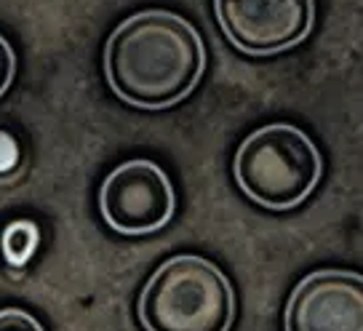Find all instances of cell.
Instances as JSON below:
<instances>
[{"label":"cell","mask_w":363,"mask_h":331,"mask_svg":"<svg viewBox=\"0 0 363 331\" xmlns=\"http://www.w3.org/2000/svg\"><path fill=\"white\" fill-rule=\"evenodd\" d=\"M38 228H35L30 219H16L11 222L6 232H3V240H0V249H3V257L6 262L13 264V267H22L33 259L35 249H38Z\"/></svg>","instance_id":"52a82bcc"},{"label":"cell","mask_w":363,"mask_h":331,"mask_svg":"<svg viewBox=\"0 0 363 331\" xmlns=\"http://www.w3.org/2000/svg\"><path fill=\"white\" fill-rule=\"evenodd\" d=\"M284 331H363V275L315 270L294 286Z\"/></svg>","instance_id":"8992f818"},{"label":"cell","mask_w":363,"mask_h":331,"mask_svg":"<svg viewBox=\"0 0 363 331\" xmlns=\"http://www.w3.org/2000/svg\"><path fill=\"white\" fill-rule=\"evenodd\" d=\"M13 75H16V54H13L11 43L0 35V99L11 89Z\"/></svg>","instance_id":"9c48e42d"},{"label":"cell","mask_w":363,"mask_h":331,"mask_svg":"<svg viewBox=\"0 0 363 331\" xmlns=\"http://www.w3.org/2000/svg\"><path fill=\"white\" fill-rule=\"evenodd\" d=\"M219 30L240 54L272 57L302 43L315 19V0H214Z\"/></svg>","instance_id":"5b68a950"},{"label":"cell","mask_w":363,"mask_h":331,"mask_svg":"<svg viewBox=\"0 0 363 331\" xmlns=\"http://www.w3.org/2000/svg\"><path fill=\"white\" fill-rule=\"evenodd\" d=\"M233 174L249 201L270 211H289L318 187L323 158L302 128L270 123L240 142Z\"/></svg>","instance_id":"3957f363"},{"label":"cell","mask_w":363,"mask_h":331,"mask_svg":"<svg viewBox=\"0 0 363 331\" xmlns=\"http://www.w3.org/2000/svg\"><path fill=\"white\" fill-rule=\"evenodd\" d=\"M177 208L169 174L147 158L121 163L99 190V211L118 235H152L166 228Z\"/></svg>","instance_id":"277c9868"},{"label":"cell","mask_w":363,"mask_h":331,"mask_svg":"<svg viewBox=\"0 0 363 331\" xmlns=\"http://www.w3.org/2000/svg\"><path fill=\"white\" fill-rule=\"evenodd\" d=\"M136 313L145 331H230L235 291L211 259L177 254L147 278Z\"/></svg>","instance_id":"7a4b0ae2"},{"label":"cell","mask_w":363,"mask_h":331,"mask_svg":"<svg viewBox=\"0 0 363 331\" xmlns=\"http://www.w3.org/2000/svg\"><path fill=\"white\" fill-rule=\"evenodd\" d=\"M0 331H45L40 320L22 308L0 310Z\"/></svg>","instance_id":"ba28073f"},{"label":"cell","mask_w":363,"mask_h":331,"mask_svg":"<svg viewBox=\"0 0 363 331\" xmlns=\"http://www.w3.org/2000/svg\"><path fill=\"white\" fill-rule=\"evenodd\" d=\"M206 69L201 33L184 16L150 9L128 16L104 46V78L121 102L166 110L187 99Z\"/></svg>","instance_id":"6da1fadb"},{"label":"cell","mask_w":363,"mask_h":331,"mask_svg":"<svg viewBox=\"0 0 363 331\" xmlns=\"http://www.w3.org/2000/svg\"><path fill=\"white\" fill-rule=\"evenodd\" d=\"M19 160V150H16V142H13L6 131H0V174L11 172Z\"/></svg>","instance_id":"30bf717a"}]
</instances>
